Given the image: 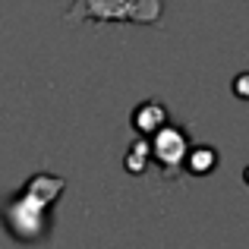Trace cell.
<instances>
[{"label": "cell", "instance_id": "4", "mask_svg": "<svg viewBox=\"0 0 249 249\" xmlns=\"http://www.w3.org/2000/svg\"><path fill=\"white\" fill-rule=\"evenodd\" d=\"M170 123V114H167V107L161 101H142L139 107L133 110V129L139 133V139H152L158 129H164Z\"/></svg>", "mask_w": 249, "mask_h": 249}, {"label": "cell", "instance_id": "5", "mask_svg": "<svg viewBox=\"0 0 249 249\" xmlns=\"http://www.w3.org/2000/svg\"><path fill=\"white\" fill-rule=\"evenodd\" d=\"M218 164V152L212 145H189V155L183 161V167H189V174H212Z\"/></svg>", "mask_w": 249, "mask_h": 249}, {"label": "cell", "instance_id": "6", "mask_svg": "<svg viewBox=\"0 0 249 249\" xmlns=\"http://www.w3.org/2000/svg\"><path fill=\"white\" fill-rule=\"evenodd\" d=\"M148 164H152V155H148V142H145V139H136L133 145L126 148V155H123V167H126L129 174H145Z\"/></svg>", "mask_w": 249, "mask_h": 249}, {"label": "cell", "instance_id": "3", "mask_svg": "<svg viewBox=\"0 0 249 249\" xmlns=\"http://www.w3.org/2000/svg\"><path fill=\"white\" fill-rule=\"evenodd\" d=\"M148 142V155H152V161L164 170V177L170 174H180L183 161H186L189 155V136L183 126H174V123H167L164 129H158V133L152 136Z\"/></svg>", "mask_w": 249, "mask_h": 249}, {"label": "cell", "instance_id": "2", "mask_svg": "<svg viewBox=\"0 0 249 249\" xmlns=\"http://www.w3.org/2000/svg\"><path fill=\"white\" fill-rule=\"evenodd\" d=\"M164 16V0H73L63 13L67 22H133L158 25Z\"/></svg>", "mask_w": 249, "mask_h": 249}, {"label": "cell", "instance_id": "1", "mask_svg": "<svg viewBox=\"0 0 249 249\" xmlns=\"http://www.w3.org/2000/svg\"><path fill=\"white\" fill-rule=\"evenodd\" d=\"M63 189H67V180L57 174H48V170L29 177V183L19 193H13L0 208L6 233L25 246L41 243L51 233V205L60 199Z\"/></svg>", "mask_w": 249, "mask_h": 249}]
</instances>
